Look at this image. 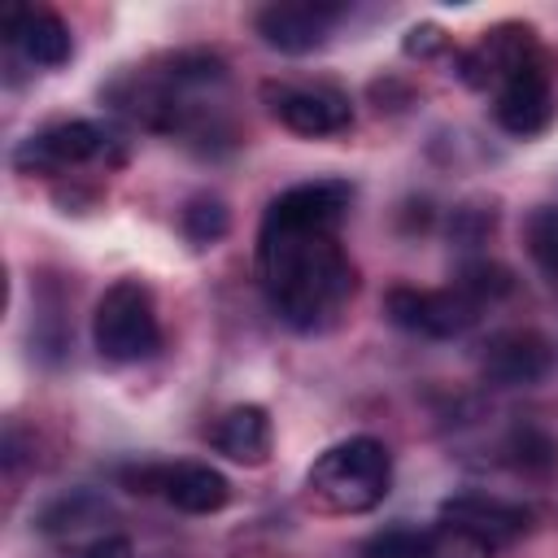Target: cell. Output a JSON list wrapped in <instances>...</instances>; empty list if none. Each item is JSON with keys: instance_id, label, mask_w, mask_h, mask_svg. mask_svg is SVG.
Listing matches in <instances>:
<instances>
[{"instance_id": "7a4b0ae2", "label": "cell", "mask_w": 558, "mask_h": 558, "mask_svg": "<svg viewBox=\"0 0 558 558\" xmlns=\"http://www.w3.org/2000/svg\"><path fill=\"white\" fill-rule=\"evenodd\" d=\"M392 488V453L375 436H349L314 458L305 471V493L331 514H366Z\"/></svg>"}, {"instance_id": "3957f363", "label": "cell", "mask_w": 558, "mask_h": 558, "mask_svg": "<svg viewBox=\"0 0 558 558\" xmlns=\"http://www.w3.org/2000/svg\"><path fill=\"white\" fill-rule=\"evenodd\" d=\"M92 344L105 362L131 366L161 349V323L153 292L140 279H118L100 292L92 310Z\"/></svg>"}, {"instance_id": "ffe728a7", "label": "cell", "mask_w": 558, "mask_h": 558, "mask_svg": "<svg viewBox=\"0 0 558 558\" xmlns=\"http://www.w3.org/2000/svg\"><path fill=\"white\" fill-rule=\"evenodd\" d=\"M423 558H493V549L453 523H436V527H427Z\"/></svg>"}, {"instance_id": "ba28073f", "label": "cell", "mask_w": 558, "mask_h": 558, "mask_svg": "<svg viewBox=\"0 0 558 558\" xmlns=\"http://www.w3.org/2000/svg\"><path fill=\"white\" fill-rule=\"evenodd\" d=\"M536 61H545L541 57V44H536V31L532 26H519V22H501V26H493V31H484L480 35V44L475 48H466L462 52V83H471V87H501V83H510L519 70H527V65H536Z\"/></svg>"}, {"instance_id": "44dd1931", "label": "cell", "mask_w": 558, "mask_h": 558, "mask_svg": "<svg viewBox=\"0 0 558 558\" xmlns=\"http://www.w3.org/2000/svg\"><path fill=\"white\" fill-rule=\"evenodd\" d=\"M96 510H100V506H96V497L78 488L74 497H57V501L39 514V527H44V532H78Z\"/></svg>"}, {"instance_id": "2e32d148", "label": "cell", "mask_w": 558, "mask_h": 558, "mask_svg": "<svg viewBox=\"0 0 558 558\" xmlns=\"http://www.w3.org/2000/svg\"><path fill=\"white\" fill-rule=\"evenodd\" d=\"M523 244L532 253V262L558 279V205H541L527 214L523 222Z\"/></svg>"}, {"instance_id": "8fae6325", "label": "cell", "mask_w": 558, "mask_h": 558, "mask_svg": "<svg viewBox=\"0 0 558 558\" xmlns=\"http://www.w3.org/2000/svg\"><path fill=\"white\" fill-rule=\"evenodd\" d=\"M493 118L501 131L527 140V135H541L554 118V87H549V70L545 61L519 70L510 83L497 87V100H493Z\"/></svg>"}, {"instance_id": "7c38bea8", "label": "cell", "mask_w": 558, "mask_h": 558, "mask_svg": "<svg viewBox=\"0 0 558 558\" xmlns=\"http://www.w3.org/2000/svg\"><path fill=\"white\" fill-rule=\"evenodd\" d=\"M440 523H453V527L471 532L475 541H484L488 549H497V545H510L519 532H527L532 510L488 497V493H458L440 506Z\"/></svg>"}, {"instance_id": "30bf717a", "label": "cell", "mask_w": 558, "mask_h": 558, "mask_svg": "<svg viewBox=\"0 0 558 558\" xmlns=\"http://www.w3.org/2000/svg\"><path fill=\"white\" fill-rule=\"evenodd\" d=\"M549 366H554V344L532 327H506L488 336L480 353V371L497 388H532L549 375Z\"/></svg>"}, {"instance_id": "8992f818", "label": "cell", "mask_w": 558, "mask_h": 558, "mask_svg": "<svg viewBox=\"0 0 558 558\" xmlns=\"http://www.w3.org/2000/svg\"><path fill=\"white\" fill-rule=\"evenodd\" d=\"M109 131L100 122L74 118V122H52L44 131H35L31 140H22V148L13 153V166L26 174H57L70 166H87L100 161L109 153Z\"/></svg>"}, {"instance_id": "7402d4cb", "label": "cell", "mask_w": 558, "mask_h": 558, "mask_svg": "<svg viewBox=\"0 0 558 558\" xmlns=\"http://www.w3.org/2000/svg\"><path fill=\"white\" fill-rule=\"evenodd\" d=\"M83 558H135V549H131V541L126 536H96L87 549H83Z\"/></svg>"}, {"instance_id": "ac0fdd59", "label": "cell", "mask_w": 558, "mask_h": 558, "mask_svg": "<svg viewBox=\"0 0 558 558\" xmlns=\"http://www.w3.org/2000/svg\"><path fill=\"white\" fill-rule=\"evenodd\" d=\"M458 288H466L480 305H493V301H501V296H510V288H514V275L501 266V262H488V257H475V262H466L462 270H458V279H453Z\"/></svg>"}, {"instance_id": "52a82bcc", "label": "cell", "mask_w": 558, "mask_h": 558, "mask_svg": "<svg viewBox=\"0 0 558 558\" xmlns=\"http://www.w3.org/2000/svg\"><path fill=\"white\" fill-rule=\"evenodd\" d=\"M344 17L340 4H323V0H275L266 9H257L253 31L262 35L266 48L288 52V57H305L314 48L327 44V35L336 31V22Z\"/></svg>"}, {"instance_id": "d6986e66", "label": "cell", "mask_w": 558, "mask_h": 558, "mask_svg": "<svg viewBox=\"0 0 558 558\" xmlns=\"http://www.w3.org/2000/svg\"><path fill=\"white\" fill-rule=\"evenodd\" d=\"M427 527H384L362 545V558H423Z\"/></svg>"}, {"instance_id": "e0dca14e", "label": "cell", "mask_w": 558, "mask_h": 558, "mask_svg": "<svg viewBox=\"0 0 558 558\" xmlns=\"http://www.w3.org/2000/svg\"><path fill=\"white\" fill-rule=\"evenodd\" d=\"M506 453L514 458V466H519V471H549V466L558 462V440H554L545 427L523 423V427H514V432H510Z\"/></svg>"}, {"instance_id": "6da1fadb", "label": "cell", "mask_w": 558, "mask_h": 558, "mask_svg": "<svg viewBox=\"0 0 558 558\" xmlns=\"http://www.w3.org/2000/svg\"><path fill=\"white\" fill-rule=\"evenodd\" d=\"M353 187L344 179H310L266 205L257 231V275L270 310L296 327L318 331L357 292V270L336 240Z\"/></svg>"}, {"instance_id": "5bb4252c", "label": "cell", "mask_w": 558, "mask_h": 558, "mask_svg": "<svg viewBox=\"0 0 558 558\" xmlns=\"http://www.w3.org/2000/svg\"><path fill=\"white\" fill-rule=\"evenodd\" d=\"M209 445L231 458V462H244V466H262L270 458V445H275V427H270V414L262 405H231L227 414H218V423L209 427Z\"/></svg>"}, {"instance_id": "603a6c76", "label": "cell", "mask_w": 558, "mask_h": 558, "mask_svg": "<svg viewBox=\"0 0 558 558\" xmlns=\"http://www.w3.org/2000/svg\"><path fill=\"white\" fill-rule=\"evenodd\" d=\"M436 44H440V31H436V26H423V31L414 26V31H410V39H405V52H418V57H427Z\"/></svg>"}, {"instance_id": "4fadbf2b", "label": "cell", "mask_w": 558, "mask_h": 558, "mask_svg": "<svg viewBox=\"0 0 558 558\" xmlns=\"http://www.w3.org/2000/svg\"><path fill=\"white\" fill-rule=\"evenodd\" d=\"M4 39L31 61V65H61L74 52L70 26L52 13V9H31V4H13L4 13Z\"/></svg>"}, {"instance_id": "9c48e42d", "label": "cell", "mask_w": 558, "mask_h": 558, "mask_svg": "<svg viewBox=\"0 0 558 558\" xmlns=\"http://www.w3.org/2000/svg\"><path fill=\"white\" fill-rule=\"evenodd\" d=\"M131 493H161L183 514H218L231 501V484L218 466L205 462H174V466H144L126 475Z\"/></svg>"}, {"instance_id": "277c9868", "label": "cell", "mask_w": 558, "mask_h": 558, "mask_svg": "<svg viewBox=\"0 0 558 558\" xmlns=\"http://www.w3.org/2000/svg\"><path fill=\"white\" fill-rule=\"evenodd\" d=\"M384 310L401 331H414L427 340H453L480 323L484 305L466 288L449 283V288H392Z\"/></svg>"}, {"instance_id": "9a60e30c", "label": "cell", "mask_w": 558, "mask_h": 558, "mask_svg": "<svg viewBox=\"0 0 558 558\" xmlns=\"http://www.w3.org/2000/svg\"><path fill=\"white\" fill-rule=\"evenodd\" d=\"M179 227H183V235H187L192 244H218V240L231 231V214H227V205H222L218 196L201 192V196H192V201L183 205Z\"/></svg>"}, {"instance_id": "5b68a950", "label": "cell", "mask_w": 558, "mask_h": 558, "mask_svg": "<svg viewBox=\"0 0 558 558\" xmlns=\"http://www.w3.org/2000/svg\"><path fill=\"white\" fill-rule=\"evenodd\" d=\"M266 105L292 135L318 140L353 126V105L331 83H266Z\"/></svg>"}]
</instances>
